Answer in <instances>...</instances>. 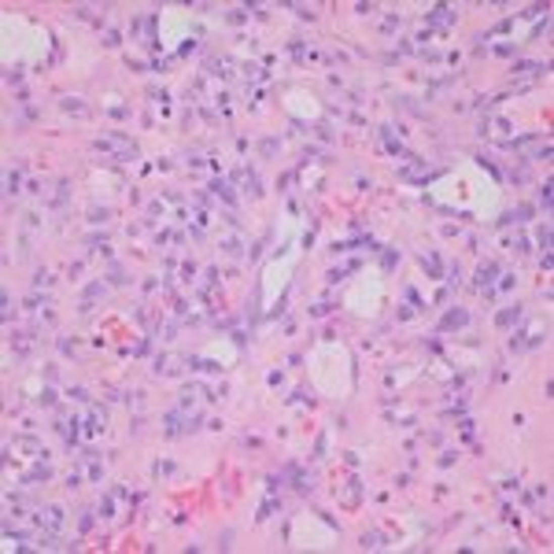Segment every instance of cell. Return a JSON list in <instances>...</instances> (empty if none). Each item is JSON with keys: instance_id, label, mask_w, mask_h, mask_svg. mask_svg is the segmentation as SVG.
Wrapping results in <instances>:
<instances>
[{"instance_id": "1", "label": "cell", "mask_w": 554, "mask_h": 554, "mask_svg": "<svg viewBox=\"0 0 554 554\" xmlns=\"http://www.w3.org/2000/svg\"><path fill=\"white\" fill-rule=\"evenodd\" d=\"M96 152H115L119 159H133V156H137V148L129 144L126 137H100V140H96Z\"/></svg>"}, {"instance_id": "2", "label": "cell", "mask_w": 554, "mask_h": 554, "mask_svg": "<svg viewBox=\"0 0 554 554\" xmlns=\"http://www.w3.org/2000/svg\"><path fill=\"white\" fill-rule=\"evenodd\" d=\"M37 525H44V528H63V510H56V506H44V510H37Z\"/></svg>"}, {"instance_id": "3", "label": "cell", "mask_w": 554, "mask_h": 554, "mask_svg": "<svg viewBox=\"0 0 554 554\" xmlns=\"http://www.w3.org/2000/svg\"><path fill=\"white\" fill-rule=\"evenodd\" d=\"M495 274H499V266H495V263L480 266V270H477V285H480V288H484V285H491V281H495Z\"/></svg>"}, {"instance_id": "4", "label": "cell", "mask_w": 554, "mask_h": 554, "mask_svg": "<svg viewBox=\"0 0 554 554\" xmlns=\"http://www.w3.org/2000/svg\"><path fill=\"white\" fill-rule=\"evenodd\" d=\"M466 322H469L466 311H451V314L443 318V329H455V325H466Z\"/></svg>"}, {"instance_id": "5", "label": "cell", "mask_w": 554, "mask_h": 554, "mask_svg": "<svg viewBox=\"0 0 554 554\" xmlns=\"http://www.w3.org/2000/svg\"><path fill=\"white\" fill-rule=\"evenodd\" d=\"M429 22H436V26H447V22H455V15H447V8H436L432 15H429Z\"/></svg>"}, {"instance_id": "6", "label": "cell", "mask_w": 554, "mask_h": 554, "mask_svg": "<svg viewBox=\"0 0 554 554\" xmlns=\"http://www.w3.org/2000/svg\"><path fill=\"white\" fill-rule=\"evenodd\" d=\"M543 70H547V63H521L514 74H543Z\"/></svg>"}, {"instance_id": "7", "label": "cell", "mask_w": 554, "mask_h": 554, "mask_svg": "<svg viewBox=\"0 0 554 554\" xmlns=\"http://www.w3.org/2000/svg\"><path fill=\"white\" fill-rule=\"evenodd\" d=\"M63 111H74V115H85V104H81V100H74V96H67V100H63Z\"/></svg>"}, {"instance_id": "8", "label": "cell", "mask_w": 554, "mask_h": 554, "mask_svg": "<svg viewBox=\"0 0 554 554\" xmlns=\"http://www.w3.org/2000/svg\"><path fill=\"white\" fill-rule=\"evenodd\" d=\"M517 318H521V311H517V307H514V311H502L499 318H495V322H499V325L506 329V325H510V322H517Z\"/></svg>"}, {"instance_id": "9", "label": "cell", "mask_w": 554, "mask_h": 554, "mask_svg": "<svg viewBox=\"0 0 554 554\" xmlns=\"http://www.w3.org/2000/svg\"><path fill=\"white\" fill-rule=\"evenodd\" d=\"M8 192H19V170L8 174Z\"/></svg>"}, {"instance_id": "10", "label": "cell", "mask_w": 554, "mask_h": 554, "mask_svg": "<svg viewBox=\"0 0 554 554\" xmlns=\"http://www.w3.org/2000/svg\"><path fill=\"white\" fill-rule=\"evenodd\" d=\"M277 152V140H263V156H274Z\"/></svg>"}]
</instances>
